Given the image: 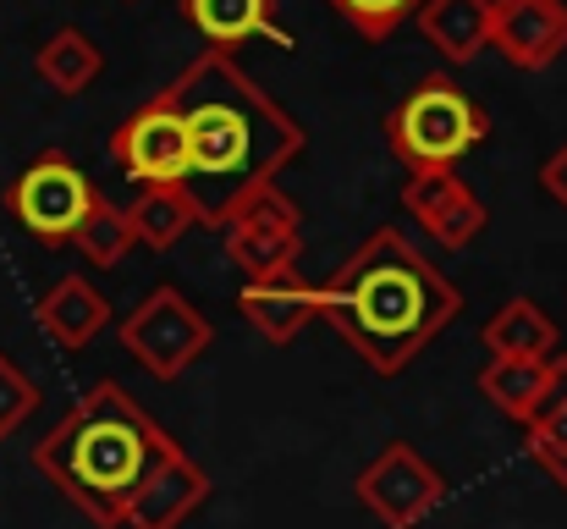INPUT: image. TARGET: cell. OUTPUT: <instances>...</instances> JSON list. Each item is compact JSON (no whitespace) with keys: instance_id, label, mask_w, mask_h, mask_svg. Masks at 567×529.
Returning a JSON list of instances; mask_svg holds the SVG:
<instances>
[{"instance_id":"24","label":"cell","mask_w":567,"mask_h":529,"mask_svg":"<svg viewBox=\"0 0 567 529\" xmlns=\"http://www.w3.org/2000/svg\"><path fill=\"white\" fill-rule=\"evenodd\" d=\"M39 408V386L0 353V441L6 436H17L22 425H28V414Z\"/></svg>"},{"instance_id":"5","label":"cell","mask_w":567,"mask_h":529,"mask_svg":"<svg viewBox=\"0 0 567 529\" xmlns=\"http://www.w3.org/2000/svg\"><path fill=\"white\" fill-rule=\"evenodd\" d=\"M94 193H100V187L78 172L61 150H44L39 161H28L22 172L11 176L6 210H11V221H17L33 243L61 248V243H72V232L83 226Z\"/></svg>"},{"instance_id":"10","label":"cell","mask_w":567,"mask_h":529,"mask_svg":"<svg viewBox=\"0 0 567 529\" xmlns=\"http://www.w3.org/2000/svg\"><path fill=\"white\" fill-rule=\"evenodd\" d=\"M402 210L441 243V248H468L480 232H485V199L452 172V166H435V172H413L402 182Z\"/></svg>"},{"instance_id":"1","label":"cell","mask_w":567,"mask_h":529,"mask_svg":"<svg viewBox=\"0 0 567 529\" xmlns=\"http://www.w3.org/2000/svg\"><path fill=\"white\" fill-rule=\"evenodd\" d=\"M172 105L188 133V187L198 226H226L259 187L287 172L309 133L292 111H281L226 50H204L172 78Z\"/></svg>"},{"instance_id":"19","label":"cell","mask_w":567,"mask_h":529,"mask_svg":"<svg viewBox=\"0 0 567 529\" xmlns=\"http://www.w3.org/2000/svg\"><path fill=\"white\" fill-rule=\"evenodd\" d=\"M100 67H105V55H100V44H94L83 28H55V33L39 44V55H33V72H39L55 94H83V89L100 78Z\"/></svg>"},{"instance_id":"17","label":"cell","mask_w":567,"mask_h":529,"mask_svg":"<svg viewBox=\"0 0 567 529\" xmlns=\"http://www.w3.org/2000/svg\"><path fill=\"white\" fill-rule=\"evenodd\" d=\"M480 343L496 353V358H557V348H563L557 321H551L535 298H507V304L485 321Z\"/></svg>"},{"instance_id":"15","label":"cell","mask_w":567,"mask_h":529,"mask_svg":"<svg viewBox=\"0 0 567 529\" xmlns=\"http://www.w3.org/2000/svg\"><path fill=\"white\" fill-rule=\"evenodd\" d=\"M33 321H39V332H44L55 348L78 353L111 326V304L100 298V287H94V282H83V276H61V282L39 298Z\"/></svg>"},{"instance_id":"7","label":"cell","mask_w":567,"mask_h":529,"mask_svg":"<svg viewBox=\"0 0 567 529\" xmlns=\"http://www.w3.org/2000/svg\"><path fill=\"white\" fill-rule=\"evenodd\" d=\"M220 232H226V260L243 271V282L298 271V260H303V210L276 182L259 187Z\"/></svg>"},{"instance_id":"12","label":"cell","mask_w":567,"mask_h":529,"mask_svg":"<svg viewBox=\"0 0 567 529\" xmlns=\"http://www.w3.org/2000/svg\"><path fill=\"white\" fill-rule=\"evenodd\" d=\"M204 497H209V475L177 447V452H172L166 464H155L150 480L133 491V502H127V513H122V529H177Z\"/></svg>"},{"instance_id":"4","label":"cell","mask_w":567,"mask_h":529,"mask_svg":"<svg viewBox=\"0 0 567 529\" xmlns=\"http://www.w3.org/2000/svg\"><path fill=\"white\" fill-rule=\"evenodd\" d=\"M491 139V116L485 105L457 89L446 72L419 78L391 111H385V144L408 172H435V166H457L468 150H480Z\"/></svg>"},{"instance_id":"11","label":"cell","mask_w":567,"mask_h":529,"mask_svg":"<svg viewBox=\"0 0 567 529\" xmlns=\"http://www.w3.org/2000/svg\"><path fill=\"white\" fill-rule=\"evenodd\" d=\"M491 44L518 72L551 67L567 50V0H491Z\"/></svg>"},{"instance_id":"14","label":"cell","mask_w":567,"mask_h":529,"mask_svg":"<svg viewBox=\"0 0 567 529\" xmlns=\"http://www.w3.org/2000/svg\"><path fill=\"white\" fill-rule=\"evenodd\" d=\"M183 17L198 28L204 50H237V44H276L292 50V33L276 28V0H183Z\"/></svg>"},{"instance_id":"3","label":"cell","mask_w":567,"mask_h":529,"mask_svg":"<svg viewBox=\"0 0 567 529\" xmlns=\"http://www.w3.org/2000/svg\"><path fill=\"white\" fill-rule=\"evenodd\" d=\"M172 452L177 441L133 403V391L116 380H100L50 425L44 441H33V469L83 519H94L100 529H122L133 491Z\"/></svg>"},{"instance_id":"25","label":"cell","mask_w":567,"mask_h":529,"mask_svg":"<svg viewBox=\"0 0 567 529\" xmlns=\"http://www.w3.org/2000/svg\"><path fill=\"white\" fill-rule=\"evenodd\" d=\"M540 187H546V193H551V199L567 210V144L551 155V161H546V166H540Z\"/></svg>"},{"instance_id":"22","label":"cell","mask_w":567,"mask_h":529,"mask_svg":"<svg viewBox=\"0 0 567 529\" xmlns=\"http://www.w3.org/2000/svg\"><path fill=\"white\" fill-rule=\"evenodd\" d=\"M563 441H567V353H557L551 358V375H546V397H540V408L524 425V447L535 458V452H551Z\"/></svg>"},{"instance_id":"8","label":"cell","mask_w":567,"mask_h":529,"mask_svg":"<svg viewBox=\"0 0 567 529\" xmlns=\"http://www.w3.org/2000/svg\"><path fill=\"white\" fill-rule=\"evenodd\" d=\"M359 502L375 513L385 529H413L424 525L441 502H446V475L430 464V458H419L408 441H391V447H380V458L359 475Z\"/></svg>"},{"instance_id":"16","label":"cell","mask_w":567,"mask_h":529,"mask_svg":"<svg viewBox=\"0 0 567 529\" xmlns=\"http://www.w3.org/2000/svg\"><path fill=\"white\" fill-rule=\"evenodd\" d=\"M413 17L452 67H468L491 44V0H424Z\"/></svg>"},{"instance_id":"13","label":"cell","mask_w":567,"mask_h":529,"mask_svg":"<svg viewBox=\"0 0 567 529\" xmlns=\"http://www.w3.org/2000/svg\"><path fill=\"white\" fill-rule=\"evenodd\" d=\"M237 309L265 343H292L309 321H320V298H315V282H303V271L243 282Z\"/></svg>"},{"instance_id":"26","label":"cell","mask_w":567,"mask_h":529,"mask_svg":"<svg viewBox=\"0 0 567 529\" xmlns=\"http://www.w3.org/2000/svg\"><path fill=\"white\" fill-rule=\"evenodd\" d=\"M535 464H540V469H546V475H551V480L567 491V441H563V447H551V452H535Z\"/></svg>"},{"instance_id":"9","label":"cell","mask_w":567,"mask_h":529,"mask_svg":"<svg viewBox=\"0 0 567 529\" xmlns=\"http://www.w3.org/2000/svg\"><path fill=\"white\" fill-rule=\"evenodd\" d=\"M111 161L133 176L138 187H166V182H188V133L183 116L172 105V94L161 89L155 100H144L116 133H111Z\"/></svg>"},{"instance_id":"18","label":"cell","mask_w":567,"mask_h":529,"mask_svg":"<svg viewBox=\"0 0 567 529\" xmlns=\"http://www.w3.org/2000/svg\"><path fill=\"white\" fill-rule=\"evenodd\" d=\"M127 221H133V237L144 248H177L198 226V204L183 182H166V187H138V199L127 204Z\"/></svg>"},{"instance_id":"6","label":"cell","mask_w":567,"mask_h":529,"mask_svg":"<svg viewBox=\"0 0 567 529\" xmlns=\"http://www.w3.org/2000/svg\"><path fill=\"white\" fill-rule=\"evenodd\" d=\"M122 348L133 353L155 380H177L193 358H204L215 343V326L204 309H193L188 293L177 287H155L127 321H122Z\"/></svg>"},{"instance_id":"21","label":"cell","mask_w":567,"mask_h":529,"mask_svg":"<svg viewBox=\"0 0 567 529\" xmlns=\"http://www.w3.org/2000/svg\"><path fill=\"white\" fill-rule=\"evenodd\" d=\"M72 243L83 248V260H89V265L116 271V265L127 260V248L138 243V237H133V221H127V204H116V199L94 193V204H89L83 226L72 232Z\"/></svg>"},{"instance_id":"20","label":"cell","mask_w":567,"mask_h":529,"mask_svg":"<svg viewBox=\"0 0 567 529\" xmlns=\"http://www.w3.org/2000/svg\"><path fill=\"white\" fill-rule=\"evenodd\" d=\"M546 375H551V358H491L480 369V391L513 419V425H529V414L540 408L546 397Z\"/></svg>"},{"instance_id":"2","label":"cell","mask_w":567,"mask_h":529,"mask_svg":"<svg viewBox=\"0 0 567 529\" xmlns=\"http://www.w3.org/2000/svg\"><path fill=\"white\" fill-rule=\"evenodd\" d=\"M320 321L375 375H402L463 309L457 287L396 232H370L320 287Z\"/></svg>"},{"instance_id":"23","label":"cell","mask_w":567,"mask_h":529,"mask_svg":"<svg viewBox=\"0 0 567 529\" xmlns=\"http://www.w3.org/2000/svg\"><path fill=\"white\" fill-rule=\"evenodd\" d=\"M337 17H348L364 39H391L424 0H326Z\"/></svg>"}]
</instances>
